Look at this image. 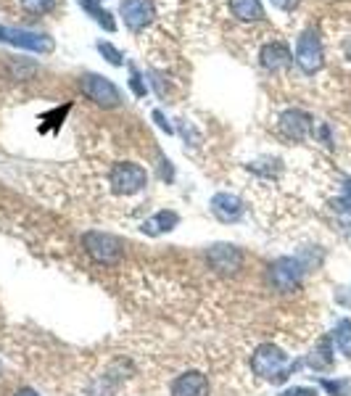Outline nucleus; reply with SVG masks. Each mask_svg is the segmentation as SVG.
<instances>
[{"instance_id":"obj_1","label":"nucleus","mask_w":351,"mask_h":396,"mask_svg":"<svg viewBox=\"0 0 351 396\" xmlns=\"http://www.w3.org/2000/svg\"><path fill=\"white\" fill-rule=\"evenodd\" d=\"M251 370L256 373L259 378L272 380V383H283V380L296 370V365L288 362L283 349H277L272 343H261V346H256V351L251 354Z\"/></svg>"},{"instance_id":"obj_2","label":"nucleus","mask_w":351,"mask_h":396,"mask_svg":"<svg viewBox=\"0 0 351 396\" xmlns=\"http://www.w3.org/2000/svg\"><path fill=\"white\" fill-rule=\"evenodd\" d=\"M82 246H85V251H87V257H90L92 262L106 264V267L117 264V262L122 259V254H124L122 240L114 238V235H109V232H95V230L85 232Z\"/></svg>"},{"instance_id":"obj_3","label":"nucleus","mask_w":351,"mask_h":396,"mask_svg":"<svg viewBox=\"0 0 351 396\" xmlns=\"http://www.w3.org/2000/svg\"><path fill=\"white\" fill-rule=\"evenodd\" d=\"M109 183L117 196H135L148 185V175L143 166L132 164V161H119L111 166Z\"/></svg>"},{"instance_id":"obj_4","label":"nucleus","mask_w":351,"mask_h":396,"mask_svg":"<svg viewBox=\"0 0 351 396\" xmlns=\"http://www.w3.org/2000/svg\"><path fill=\"white\" fill-rule=\"evenodd\" d=\"M304 262L296 257H280L277 262H272L269 267V283L280 294H291L301 286V277H304Z\"/></svg>"},{"instance_id":"obj_5","label":"nucleus","mask_w":351,"mask_h":396,"mask_svg":"<svg viewBox=\"0 0 351 396\" xmlns=\"http://www.w3.org/2000/svg\"><path fill=\"white\" fill-rule=\"evenodd\" d=\"M80 87H82V92L92 103H98V106H103V109H117V106L122 103L119 87L111 82V80L101 77V74H82Z\"/></svg>"},{"instance_id":"obj_6","label":"nucleus","mask_w":351,"mask_h":396,"mask_svg":"<svg viewBox=\"0 0 351 396\" xmlns=\"http://www.w3.org/2000/svg\"><path fill=\"white\" fill-rule=\"evenodd\" d=\"M0 43H9V46L24 48L32 53H50L55 48L53 37L43 35V32H32V29H16V27H3L0 24Z\"/></svg>"},{"instance_id":"obj_7","label":"nucleus","mask_w":351,"mask_h":396,"mask_svg":"<svg viewBox=\"0 0 351 396\" xmlns=\"http://www.w3.org/2000/svg\"><path fill=\"white\" fill-rule=\"evenodd\" d=\"M296 64L301 66L304 74L320 72V66H323V43L312 29H306L296 43Z\"/></svg>"},{"instance_id":"obj_8","label":"nucleus","mask_w":351,"mask_h":396,"mask_svg":"<svg viewBox=\"0 0 351 396\" xmlns=\"http://www.w3.org/2000/svg\"><path fill=\"white\" fill-rule=\"evenodd\" d=\"M206 262H209V267L222 272V275H235L243 267V251L238 246H230V243H217L206 251Z\"/></svg>"},{"instance_id":"obj_9","label":"nucleus","mask_w":351,"mask_h":396,"mask_svg":"<svg viewBox=\"0 0 351 396\" xmlns=\"http://www.w3.org/2000/svg\"><path fill=\"white\" fill-rule=\"evenodd\" d=\"M280 132L286 135L288 140H306L312 135V117L301 109H288L283 111L280 117Z\"/></svg>"},{"instance_id":"obj_10","label":"nucleus","mask_w":351,"mask_h":396,"mask_svg":"<svg viewBox=\"0 0 351 396\" xmlns=\"http://www.w3.org/2000/svg\"><path fill=\"white\" fill-rule=\"evenodd\" d=\"M119 11H122V16H124V24H127L132 32L148 27V24L153 21V16H156L151 0H122Z\"/></svg>"},{"instance_id":"obj_11","label":"nucleus","mask_w":351,"mask_h":396,"mask_svg":"<svg viewBox=\"0 0 351 396\" xmlns=\"http://www.w3.org/2000/svg\"><path fill=\"white\" fill-rule=\"evenodd\" d=\"M172 396H209V378L198 370H188L172 380Z\"/></svg>"},{"instance_id":"obj_12","label":"nucleus","mask_w":351,"mask_h":396,"mask_svg":"<svg viewBox=\"0 0 351 396\" xmlns=\"http://www.w3.org/2000/svg\"><path fill=\"white\" fill-rule=\"evenodd\" d=\"M212 214L217 217L220 222H225V225H230V222H238L240 217H243V201H240L235 193H217L212 198Z\"/></svg>"},{"instance_id":"obj_13","label":"nucleus","mask_w":351,"mask_h":396,"mask_svg":"<svg viewBox=\"0 0 351 396\" xmlns=\"http://www.w3.org/2000/svg\"><path fill=\"white\" fill-rule=\"evenodd\" d=\"M177 225H180V214L177 212H158L153 214V217H148L143 225H140V230L146 232V235H151V238H156V235H164V232L175 230Z\"/></svg>"},{"instance_id":"obj_14","label":"nucleus","mask_w":351,"mask_h":396,"mask_svg":"<svg viewBox=\"0 0 351 396\" xmlns=\"http://www.w3.org/2000/svg\"><path fill=\"white\" fill-rule=\"evenodd\" d=\"M291 61H293V55H291L288 46H283V43H267V46L261 48V66L264 69L277 72V69H286Z\"/></svg>"},{"instance_id":"obj_15","label":"nucleus","mask_w":351,"mask_h":396,"mask_svg":"<svg viewBox=\"0 0 351 396\" xmlns=\"http://www.w3.org/2000/svg\"><path fill=\"white\" fill-rule=\"evenodd\" d=\"M306 365L317 373H325V370L333 368V341L330 338H323V341L317 343L312 349V354L306 357Z\"/></svg>"},{"instance_id":"obj_16","label":"nucleus","mask_w":351,"mask_h":396,"mask_svg":"<svg viewBox=\"0 0 351 396\" xmlns=\"http://www.w3.org/2000/svg\"><path fill=\"white\" fill-rule=\"evenodd\" d=\"M230 11L240 21H259L264 18V9L259 0H230Z\"/></svg>"},{"instance_id":"obj_17","label":"nucleus","mask_w":351,"mask_h":396,"mask_svg":"<svg viewBox=\"0 0 351 396\" xmlns=\"http://www.w3.org/2000/svg\"><path fill=\"white\" fill-rule=\"evenodd\" d=\"M77 3H80L85 14H90V16L95 18L103 29H106V32H114V29H117V21L111 18L109 11L101 9V0H77Z\"/></svg>"},{"instance_id":"obj_18","label":"nucleus","mask_w":351,"mask_h":396,"mask_svg":"<svg viewBox=\"0 0 351 396\" xmlns=\"http://www.w3.org/2000/svg\"><path fill=\"white\" fill-rule=\"evenodd\" d=\"M333 341L346 360H351V320H341L333 331Z\"/></svg>"},{"instance_id":"obj_19","label":"nucleus","mask_w":351,"mask_h":396,"mask_svg":"<svg viewBox=\"0 0 351 396\" xmlns=\"http://www.w3.org/2000/svg\"><path fill=\"white\" fill-rule=\"evenodd\" d=\"M55 3H58V0H21V9L27 11V14H35V16H40V14L53 11Z\"/></svg>"},{"instance_id":"obj_20","label":"nucleus","mask_w":351,"mask_h":396,"mask_svg":"<svg viewBox=\"0 0 351 396\" xmlns=\"http://www.w3.org/2000/svg\"><path fill=\"white\" fill-rule=\"evenodd\" d=\"M98 50H101V55L106 58V61H109V64H114V66L124 64V61H122V53L114 46H111V43H103V40H101V43H98Z\"/></svg>"},{"instance_id":"obj_21","label":"nucleus","mask_w":351,"mask_h":396,"mask_svg":"<svg viewBox=\"0 0 351 396\" xmlns=\"http://www.w3.org/2000/svg\"><path fill=\"white\" fill-rule=\"evenodd\" d=\"M323 388L328 391L330 396H343L349 394V380H323Z\"/></svg>"},{"instance_id":"obj_22","label":"nucleus","mask_w":351,"mask_h":396,"mask_svg":"<svg viewBox=\"0 0 351 396\" xmlns=\"http://www.w3.org/2000/svg\"><path fill=\"white\" fill-rule=\"evenodd\" d=\"M129 85H132V92H135L138 98L146 95V82H143V77H140V72L135 66H129Z\"/></svg>"},{"instance_id":"obj_23","label":"nucleus","mask_w":351,"mask_h":396,"mask_svg":"<svg viewBox=\"0 0 351 396\" xmlns=\"http://www.w3.org/2000/svg\"><path fill=\"white\" fill-rule=\"evenodd\" d=\"M280 396H317V391L309 386H293V388H288V391H283Z\"/></svg>"},{"instance_id":"obj_24","label":"nucleus","mask_w":351,"mask_h":396,"mask_svg":"<svg viewBox=\"0 0 351 396\" xmlns=\"http://www.w3.org/2000/svg\"><path fill=\"white\" fill-rule=\"evenodd\" d=\"M335 209H338V212H351V183L346 185V196L335 201Z\"/></svg>"},{"instance_id":"obj_25","label":"nucleus","mask_w":351,"mask_h":396,"mask_svg":"<svg viewBox=\"0 0 351 396\" xmlns=\"http://www.w3.org/2000/svg\"><path fill=\"white\" fill-rule=\"evenodd\" d=\"M153 119H156V124L161 129H166V132H175V127H172V124L164 119V114H161V111H153Z\"/></svg>"},{"instance_id":"obj_26","label":"nucleus","mask_w":351,"mask_h":396,"mask_svg":"<svg viewBox=\"0 0 351 396\" xmlns=\"http://www.w3.org/2000/svg\"><path fill=\"white\" fill-rule=\"evenodd\" d=\"M272 6H277L280 11H293L298 6V0H272Z\"/></svg>"},{"instance_id":"obj_27","label":"nucleus","mask_w":351,"mask_h":396,"mask_svg":"<svg viewBox=\"0 0 351 396\" xmlns=\"http://www.w3.org/2000/svg\"><path fill=\"white\" fill-rule=\"evenodd\" d=\"M16 396H40V394H37L35 388H18Z\"/></svg>"}]
</instances>
